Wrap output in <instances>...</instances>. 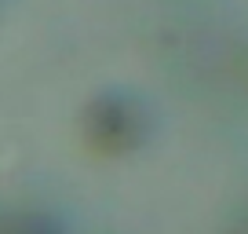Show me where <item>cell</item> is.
Segmentation results:
<instances>
[{"label":"cell","mask_w":248,"mask_h":234,"mask_svg":"<svg viewBox=\"0 0 248 234\" xmlns=\"http://www.w3.org/2000/svg\"><path fill=\"white\" fill-rule=\"evenodd\" d=\"M92 135L106 150H132L146 135V110L132 95H106L92 110Z\"/></svg>","instance_id":"6da1fadb"}]
</instances>
